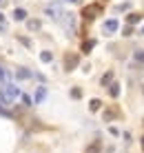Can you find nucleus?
<instances>
[{
	"label": "nucleus",
	"instance_id": "1",
	"mask_svg": "<svg viewBox=\"0 0 144 153\" xmlns=\"http://www.w3.org/2000/svg\"><path fill=\"white\" fill-rule=\"evenodd\" d=\"M0 98H2V102L9 107V104H11L16 98H20V89L16 87V84L9 82V84H4V87H2V91H0Z\"/></svg>",
	"mask_w": 144,
	"mask_h": 153
},
{
	"label": "nucleus",
	"instance_id": "2",
	"mask_svg": "<svg viewBox=\"0 0 144 153\" xmlns=\"http://www.w3.org/2000/svg\"><path fill=\"white\" fill-rule=\"evenodd\" d=\"M78 62H80V56L73 53V51H67L65 53V71H73L78 67Z\"/></svg>",
	"mask_w": 144,
	"mask_h": 153
},
{
	"label": "nucleus",
	"instance_id": "3",
	"mask_svg": "<svg viewBox=\"0 0 144 153\" xmlns=\"http://www.w3.org/2000/svg\"><path fill=\"white\" fill-rule=\"evenodd\" d=\"M100 11H102V4L95 2V4H87V7L82 9V16H84L87 20H91V18H95V16H98Z\"/></svg>",
	"mask_w": 144,
	"mask_h": 153
},
{
	"label": "nucleus",
	"instance_id": "4",
	"mask_svg": "<svg viewBox=\"0 0 144 153\" xmlns=\"http://www.w3.org/2000/svg\"><path fill=\"white\" fill-rule=\"evenodd\" d=\"M118 27H120V22L115 18H111V20H106V22L102 25V29H104V33L106 36H111V33H115V31H118Z\"/></svg>",
	"mask_w": 144,
	"mask_h": 153
},
{
	"label": "nucleus",
	"instance_id": "5",
	"mask_svg": "<svg viewBox=\"0 0 144 153\" xmlns=\"http://www.w3.org/2000/svg\"><path fill=\"white\" fill-rule=\"evenodd\" d=\"M47 16H51V18H60V16H65V13L60 11L58 4H49V7H47Z\"/></svg>",
	"mask_w": 144,
	"mask_h": 153
},
{
	"label": "nucleus",
	"instance_id": "6",
	"mask_svg": "<svg viewBox=\"0 0 144 153\" xmlns=\"http://www.w3.org/2000/svg\"><path fill=\"white\" fill-rule=\"evenodd\" d=\"M27 29H29V31H40L42 29V22L38 18H31V20H27Z\"/></svg>",
	"mask_w": 144,
	"mask_h": 153
},
{
	"label": "nucleus",
	"instance_id": "7",
	"mask_svg": "<svg viewBox=\"0 0 144 153\" xmlns=\"http://www.w3.org/2000/svg\"><path fill=\"white\" fill-rule=\"evenodd\" d=\"M100 151H102V142L95 140V142H91V144L87 146V151H84V153H100Z\"/></svg>",
	"mask_w": 144,
	"mask_h": 153
},
{
	"label": "nucleus",
	"instance_id": "8",
	"mask_svg": "<svg viewBox=\"0 0 144 153\" xmlns=\"http://www.w3.org/2000/svg\"><path fill=\"white\" fill-rule=\"evenodd\" d=\"M16 78H18V80H29V78H31V71L24 69V67H20V69L16 71Z\"/></svg>",
	"mask_w": 144,
	"mask_h": 153
},
{
	"label": "nucleus",
	"instance_id": "9",
	"mask_svg": "<svg viewBox=\"0 0 144 153\" xmlns=\"http://www.w3.org/2000/svg\"><path fill=\"white\" fill-rule=\"evenodd\" d=\"M93 47H95V40H84L82 42V53H91Z\"/></svg>",
	"mask_w": 144,
	"mask_h": 153
},
{
	"label": "nucleus",
	"instance_id": "10",
	"mask_svg": "<svg viewBox=\"0 0 144 153\" xmlns=\"http://www.w3.org/2000/svg\"><path fill=\"white\" fill-rule=\"evenodd\" d=\"M111 80H113V71H106L104 76H102V80H100V84H102V87H109Z\"/></svg>",
	"mask_w": 144,
	"mask_h": 153
},
{
	"label": "nucleus",
	"instance_id": "11",
	"mask_svg": "<svg viewBox=\"0 0 144 153\" xmlns=\"http://www.w3.org/2000/svg\"><path fill=\"white\" fill-rule=\"evenodd\" d=\"M45 98H47V89H45V87H38V91H36V102L40 104Z\"/></svg>",
	"mask_w": 144,
	"mask_h": 153
},
{
	"label": "nucleus",
	"instance_id": "12",
	"mask_svg": "<svg viewBox=\"0 0 144 153\" xmlns=\"http://www.w3.org/2000/svg\"><path fill=\"white\" fill-rule=\"evenodd\" d=\"M109 93H111V98H118V96H120V84H118V82L109 84Z\"/></svg>",
	"mask_w": 144,
	"mask_h": 153
},
{
	"label": "nucleus",
	"instance_id": "13",
	"mask_svg": "<svg viewBox=\"0 0 144 153\" xmlns=\"http://www.w3.org/2000/svg\"><path fill=\"white\" fill-rule=\"evenodd\" d=\"M126 22H129V25H140L142 22V16L140 13H131L129 18H126Z\"/></svg>",
	"mask_w": 144,
	"mask_h": 153
},
{
	"label": "nucleus",
	"instance_id": "14",
	"mask_svg": "<svg viewBox=\"0 0 144 153\" xmlns=\"http://www.w3.org/2000/svg\"><path fill=\"white\" fill-rule=\"evenodd\" d=\"M133 60H135V62H140V65H144V49L133 51Z\"/></svg>",
	"mask_w": 144,
	"mask_h": 153
},
{
	"label": "nucleus",
	"instance_id": "15",
	"mask_svg": "<svg viewBox=\"0 0 144 153\" xmlns=\"http://www.w3.org/2000/svg\"><path fill=\"white\" fill-rule=\"evenodd\" d=\"M100 107H102V102H100L98 98H93L91 102H89V109H91V111L95 113V111H100Z\"/></svg>",
	"mask_w": 144,
	"mask_h": 153
},
{
	"label": "nucleus",
	"instance_id": "16",
	"mask_svg": "<svg viewBox=\"0 0 144 153\" xmlns=\"http://www.w3.org/2000/svg\"><path fill=\"white\" fill-rule=\"evenodd\" d=\"M13 18H16V20H27V11H24V9H16V11H13Z\"/></svg>",
	"mask_w": 144,
	"mask_h": 153
},
{
	"label": "nucleus",
	"instance_id": "17",
	"mask_svg": "<svg viewBox=\"0 0 144 153\" xmlns=\"http://www.w3.org/2000/svg\"><path fill=\"white\" fill-rule=\"evenodd\" d=\"M20 100H22V104H24V107H31V104H33L31 96H27V93H20Z\"/></svg>",
	"mask_w": 144,
	"mask_h": 153
},
{
	"label": "nucleus",
	"instance_id": "18",
	"mask_svg": "<svg viewBox=\"0 0 144 153\" xmlns=\"http://www.w3.org/2000/svg\"><path fill=\"white\" fill-rule=\"evenodd\" d=\"M40 60H42V62H51V60H53V53H51V51H42V53H40Z\"/></svg>",
	"mask_w": 144,
	"mask_h": 153
},
{
	"label": "nucleus",
	"instance_id": "19",
	"mask_svg": "<svg viewBox=\"0 0 144 153\" xmlns=\"http://www.w3.org/2000/svg\"><path fill=\"white\" fill-rule=\"evenodd\" d=\"M71 98H82V91H80L78 87H73L71 89Z\"/></svg>",
	"mask_w": 144,
	"mask_h": 153
},
{
	"label": "nucleus",
	"instance_id": "20",
	"mask_svg": "<svg viewBox=\"0 0 144 153\" xmlns=\"http://www.w3.org/2000/svg\"><path fill=\"white\" fill-rule=\"evenodd\" d=\"M113 111H104V120H106V122H111V120H113Z\"/></svg>",
	"mask_w": 144,
	"mask_h": 153
},
{
	"label": "nucleus",
	"instance_id": "21",
	"mask_svg": "<svg viewBox=\"0 0 144 153\" xmlns=\"http://www.w3.org/2000/svg\"><path fill=\"white\" fill-rule=\"evenodd\" d=\"M4 78H7V71H4V69H2V67H0V84H2V82H4Z\"/></svg>",
	"mask_w": 144,
	"mask_h": 153
},
{
	"label": "nucleus",
	"instance_id": "22",
	"mask_svg": "<svg viewBox=\"0 0 144 153\" xmlns=\"http://www.w3.org/2000/svg\"><path fill=\"white\" fill-rule=\"evenodd\" d=\"M131 33H133V25H129V27L124 29V36H131Z\"/></svg>",
	"mask_w": 144,
	"mask_h": 153
},
{
	"label": "nucleus",
	"instance_id": "23",
	"mask_svg": "<svg viewBox=\"0 0 144 153\" xmlns=\"http://www.w3.org/2000/svg\"><path fill=\"white\" fill-rule=\"evenodd\" d=\"M109 131H111V135H120V131H118V126H111V129H109Z\"/></svg>",
	"mask_w": 144,
	"mask_h": 153
},
{
	"label": "nucleus",
	"instance_id": "24",
	"mask_svg": "<svg viewBox=\"0 0 144 153\" xmlns=\"http://www.w3.org/2000/svg\"><path fill=\"white\" fill-rule=\"evenodd\" d=\"M20 42H22L24 47H31V40H27V38H20Z\"/></svg>",
	"mask_w": 144,
	"mask_h": 153
},
{
	"label": "nucleus",
	"instance_id": "25",
	"mask_svg": "<svg viewBox=\"0 0 144 153\" xmlns=\"http://www.w3.org/2000/svg\"><path fill=\"white\" fill-rule=\"evenodd\" d=\"M0 22H4V13L2 11H0Z\"/></svg>",
	"mask_w": 144,
	"mask_h": 153
},
{
	"label": "nucleus",
	"instance_id": "26",
	"mask_svg": "<svg viewBox=\"0 0 144 153\" xmlns=\"http://www.w3.org/2000/svg\"><path fill=\"white\" fill-rule=\"evenodd\" d=\"M67 2H78V0H67Z\"/></svg>",
	"mask_w": 144,
	"mask_h": 153
},
{
	"label": "nucleus",
	"instance_id": "27",
	"mask_svg": "<svg viewBox=\"0 0 144 153\" xmlns=\"http://www.w3.org/2000/svg\"><path fill=\"white\" fill-rule=\"evenodd\" d=\"M142 149H144V138H142Z\"/></svg>",
	"mask_w": 144,
	"mask_h": 153
},
{
	"label": "nucleus",
	"instance_id": "28",
	"mask_svg": "<svg viewBox=\"0 0 144 153\" xmlns=\"http://www.w3.org/2000/svg\"><path fill=\"white\" fill-rule=\"evenodd\" d=\"M142 33H144V27H142Z\"/></svg>",
	"mask_w": 144,
	"mask_h": 153
},
{
	"label": "nucleus",
	"instance_id": "29",
	"mask_svg": "<svg viewBox=\"0 0 144 153\" xmlns=\"http://www.w3.org/2000/svg\"><path fill=\"white\" fill-rule=\"evenodd\" d=\"M0 4H2V0H0Z\"/></svg>",
	"mask_w": 144,
	"mask_h": 153
}]
</instances>
